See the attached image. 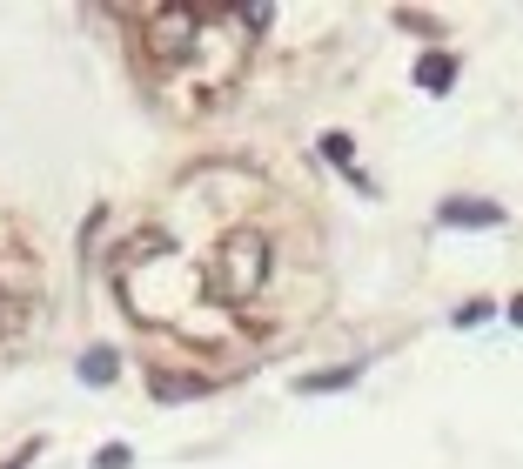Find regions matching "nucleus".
<instances>
[{
    "mask_svg": "<svg viewBox=\"0 0 523 469\" xmlns=\"http://www.w3.org/2000/svg\"><path fill=\"white\" fill-rule=\"evenodd\" d=\"M128 463H135V456H128V443H108L101 456H94V469H128Z\"/></svg>",
    "mask_w": 523,
    "mask_h": 469,
    "instance_id": "0eeeda50",
    "label": "nucleus"
},
{
    "mask_svg": "<svg viewBox=\"0 0 523 469\" xmlns=\"http://www.w3.org/2000/svg\"><path fill=\"white\" fill-rule=\"evenodd\" d=\"M81 376H88V382H108V376H114V356H108V349H88V356H81Z\"/></svg>",
    "mask_w": 523,
    "mask_h": 469,
    "instance_id": "39448f33",
    "label": "nucleus"
},
{
    "mask_svg": "<svg viewBox=\"0 0 523 469\" xmlns=\"http://www.w3.org/2000/svg\"><path fill=\"white\" fill-rule=\"evenodd\" d=\"M342 382H356V369H322V376H302V389L316 396V389H342Z\"/></svg>",
    "mask_w": 523,
    "mask_h": 469,
    "instance_id": "423d86ee",
    "label": "nucleus"
},
{
    "mask_svg": "<svg viewBox=\"0 0 523 469\" xmlns=\"http://www.w3.org/2000/svg\"><path fill=\"white\" fill-rule=\"evenodd\" d=\"M416 81H423L430 94H450V81H456V61H450V54H430V61L416 67Z\"/></svg>",
    "mask_w": 523,
    "mask_h": 469,
    "instance_id": "20e7f679",
    "label": "nucleus"
},
{
    "mask_svg": "<svg viewBox=\"0 0 523 469\" xmlns=\"http://www.w3.org/2000/svg\"><path fill=\"white\" fill-rule=\"evenodd\" d=\"M262 275H269V235L235 228V235H222V242H215V295L242 302V295L262 289Z\"/></svg>",
    "mask_w": 523,
    "mask_h": 469,
    "instance_id": "f257e3e1",
    "label": "nucleus"
},
{
    "mask_svg": "<svg viewBox=\"0 0 523 469\" xmlns=\"http://www.w3.org/2000/svg\"><path fill=\"white\" fill-rule=\"evenodd\" d=\"M443 222H477V228H497L503 208H490V201H443Z\"/></svg>",
    "mask_w": 523,
    "mask_h": 469,
    "instance_id": "7ed1b4c3",
    "label": "nucleus"
},
{
    "mask_svg": "<svg viewBox=\"0 0 523 469\" xmlns=\"http://www.w3.org/2000/svg\"><path fill=\"white\" fill-rule=\"evenodd\" d=\"M202 27H208L202 7H155V14H148V54H155L161 67H175L188 47L202 41Z\"/></svg>",
    "mask_w": 523,
    "mask_h": 469,
    "instance_id": "f03ea898",
    "label": "nucleus"
}]
</instances>
